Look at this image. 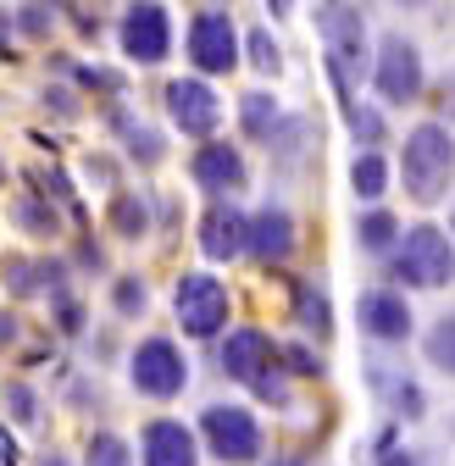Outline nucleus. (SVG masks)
I'll list each match as a JSON object with an SVG mask.
<instances>
[{
  "label": "nucleus",
  "instance_id": "obj_5",
  "mask_svg": "<svg viewBox=\"0 0 455 466\" xmlns=\"http://www.w3.org/2000/svg\"><path fill=\"white\" fill-rule=\"evenodd\" d=\"M200 439H206L211 461H222V466H256L267 450V433H261L250 405H206Z\"/></svg>",
  "mask_w": 455,
  "mask_h": 466
},
{
  "label": "nucleus",
  "instance_id": "obj_2",
  "mask_svg": "<svg viewBox=\"0 0 455 466\" xmlns=\"http://www.w3.org/2000/svg\"><path fill=\"white\" fill-rule=\"evenodd\" d=\"M400 178H406V195L417 206H439L455 184V134L450 123H417L400 145Z\"/></svg>",
  "mask_w": 455,
  "mask_h": 466
},
{
  "label": "nucleus",
  "instance_id": "obj_10",
  "mask_svg": "<svg viewBox=\"0 0 455 466\" xmlns=\"http://www.w3.org/2000/svg\"><path fill=\"white\" fill-rule=\"evenodd\" d=\"M356 322L372 344H406L417 333V317H411V300L400 295L394 283H378V289H361L356 295Z\"/></svg>",
  "mask_w": 455,
  "mask_h": 466
},
{
  "label": "nucleus",
  "instance_id": "obj_26",
  "mask_svg": "<svg viewBox=\"0 0 455 466\" xmlns=\"http://www.w3.org/2000/svg\"><path fill=\"white\" fill-rule=\"evenodd\" d=\"M422 356H428L444 378H455V311H444V317L422 333Z\"/></svg>",
  "mask_w": 455,
  "mask_h": 466
},
{
  "label": "nucleus",
  "instance_id": "obj_9",
  "mask_svg": "<svg viewBox=\"0 0 455 466\" xmlns=\"http://www.w3.org/2000/svg\"><path fill=\"white\" fill-rule=\"evenodd\" d=\"M117 45L134 67H161L167 56H173V17H167V6H156V0L128 6L123 23H117Z\"/></svg>",
  "mask_w": 455,
  "mask_h": 466
},
{
  "label": "nucleus",
  "instance_id": "obj_25",
  "mask_svg": "<svg viewBox=\"0 0 455 466\" xmlns=\"http://www.w3.org/2000/svg\"><path fill=\"white\" fill-rule=\"evenodd\" d=\"M372 383L389 394L394 417H406V422H422V417H428V394H422V383H411V378H389V372H372Z\"/></svg>",
  "mask_w": 455,
  "mask_h": 466
},
{
  "label": "nucleus",
  "instance_id": "obj_21",
  "mask_svg": "<svg viewBox=\"0 0 455 466\" xmlns=\"http://www.w3.org/2000/svg\"><path fill=\"white\" fill-rule=\"evenodd\" d=\"M400 239H406V228H400V217H394V211L372 206L367 217H356V250L361 256H394V250H400Z\"/></svg>",
  "mask_w": 455,
  "mask_h": 466
},
{
  "label": "nucleus",
  "instance_id": "obj_18",
  "mask_svg": "<svg viewBox=\"0 0 455 466\" xmlns=\"http://www.w3.org/2000/svg\"><path fill=\"white\" fill-rule=\"evenodd\" d=\"M62 272H67L62 261H45V256H12L6 261V283H12V295H23V300L28 295H50L56 300V295H62Z\"/></svg>",
  "mask_w": 455,
  "mask_h": 466
},
{
  "label": "nucleus",
  "instance_id": "obj_29",
  "mask_svg": "<svg viewBox=\"0 0 455 466\" xmlns=\"http://www.w3.org/2000/svg\"><path fill=\"white\" fill-rule=\"evenodd\" d=\"M245 62H250L256 73H267V78L283 67V50H278V39H272L267 28H250V34H245Z\"/></svg>",
  "mask_w": 455,
  "mask_h": 466
},
{
  "label": "nucleus",
  "instance_id": "obj_30",
  "mask_svg": "<svg viewBox=\"0 0 455 466\" xmlns=\"http://www.w3.org/2000/svg\"><path fill=\"white\" fill-rule=\"evenodd\" d=\"M56 17H62V6H17L12 12V28L23 39H50L56 34Z\"/></svg>",
  "mask_w": 455,
  "mask_h": 466
},
{
  "label": "nucleus",
  "instance_id": "obj_37",
  "mask_svg": "<svg viewBox=\"0 0 455 466\" xmlns=\"http://www.w3.org/2000/svg\"><path fill=\"white\" fill-rule=\"evenodd\" d=\"M78 267H106V256H100V245H95V239H84V245H78Z\"/></svg>",
  "mask_w": 455,
  "mask_h": 466
},
{
  "label": "nucleus",
  "instance_id": "obj_3",
  "mask_svg": "<svg viewBox=\"0 0 455 466\" xmlns=\"http://www.w3.org/2000/svg\"><path fill=\"white\" fill-rule=\"evenodd\" d=\"M389 278H394L400 295H406V289H444V283H455V245H450V233L439 222L406 228L400 250L389 256Z\"/></svg>",
  "mask_w": 455,
  "mask_h": 466
},
{
  "label": "nucleus",
  "instance_id": "obj_8",
  "mask_svg": "<svg viewBox=\"0 0 455 466\" xmlns=\"http://www.w3.org/2000/svg\"><path fill=\"white\" fill-rule=\"evenodd\" d=\"M128 383H134L145 400H178V394L189 389V361H184V350L167 339V333L139 339V350L128 356Z\"/></svg>",
  "mask_w": 455,
  "mask_h": 466
},
{
  "label": "nucleus",
  "instance_id": "obj_7",
  "mask_svg": "<svg viewBox=\"0 0 455 466\" xmlns=\"http://www.w3.org/2000/svg\"><path fill=\"white\" fill-rule=\"evenodd\" d=\"M372 89L383 95V106H411L428 89V67H422V50L406 34H383L372 50Z\"/></svg>",
  "mask_w": 455,
  "mask_h": 466
},
{
  "label": "nucleus",
  "instance_id": "obj_14",
  "mask_svg": "<svg viewBox=\"0 0 455 466\" xmlns=\"http://www.w3.org/2000/svg\"><path fill=\"white\" fill-rule=\"evenodd\" d=\"M222 372L239 383H261L267 372H278V344L261 328H234L222 333Z\"/></svg>",
  "mask_w": 455,
  "mask_h": 466
},
{
  "label": "nucleus",
  "instance_id": "obj_43",
  "mask_svg": "<svg viewBox=\"0 0 455 466\" xmlns=\"http://www.w3.org/2000/svg\"><path fill=\"white\" fill-rule=\"evenodd\" d=\"M39 466H67V461H62V455H45V461H39Z\"/></svg>",
  "mask_w": 455,
  "mask_h": 466
},
{
  "label": "nucleus",
  "instance_id": "obj_19",
  "mask_svg": "<svg viewBox=\"0 0 455 466\" xmlns=\"http://www.w3.org/2000/svg\"><path fill=\"white\" fill-rule=\"evenodd\" d=\"M106 222H111V233H117V239H128V245L150 239V195H145V189H117V195H111Z\"/></svg>",
  "mask_w": 455,
  "mask_h": 466
},
{
  "label": "nucleus",
  "instance_id": "obj_40",
  "mask_svg": "<svg viewBox=\"0 0 455 466\" xmlns=\"http://www.w3.org/2000/svg\"><path fill=\"white\" fill-rule=\"evenodd\" d=\"M383 466H417L411 450H383Z\"/></svg>",
  "mask_w": 455,
  "mask_h": 466
},
{
  "label": "nucleus",
  "instance_id": "obj_17",
  "mask_svg": "<svg viewBox=\"0 0 455 466\" xmlns=\"http://www.w3.org/2000/svg\"><path fill=\"white\" fill-rule=\"evenodd\" d=\"M111 134L123 139V156H128L134 167H145V172L167 161V139H161V128H150L145 116H134V111H123V106L111 111Z\"/></svg>",
  "mask_w": 455,
  "mask_h": 466
},
{
  "label": "nucleus",
  "instance_id": "obj_1",
  "mask_svg": "<svg viewBox=\"0 0 455 466\" xmlns=\"http://www.w3.org/2000/svg\"><path fill=\"white\" fill-rule=\"evenodd\" d=\"M317 34H322V62L339 106L361 100V84H372V50H378L367 39V17L356 6H317Z\"/></svg>",
  "mask_w": 455,
  "mask_h": 466
},
{
  "label": "nucleus",
  "instance_id": "obj_31",
  "mask_svg": "<svg viewBox=\"0 0 455 466\" xmlns=\"http://www.w3.org/2000/svg\"><path fill=\"white\" fill-rule=\"evenodd\" d=\"M12 217H17L28 233H39V239H45V233H62V217L50 211V200H34V195H28V200H17V206H12Z\"/></svg>",
  "mask_w": 455,
  "mask_h": 466
},
{
  "label": "nucleus",
  "instance_id": "obj_20",
  "mask_svg": "<svg viewBox=\"0 0 455 466\" xmlns=\"http://www.w3.org/2000/svg\"><path fill=\"white\" fill-rule=\"evenodd\" d=\"M295 322H300V333L317 339V344L333 339V300H328V289H317L311 278L295 283Z\"/></svg>",
  "mask_w": 455,
  "mask_h": 466
},
{
  "label": "nucleus",
  "instance_id": "obj_6",
  "mask_svg": "<svg viewBox=\"0 0 455 466\" xmlns=\"http://www.w3.org/2000/svg\"><path fill=\"white\" fill-rule=\"evenodd\" d=\"M173 311H178V328L189 339H222L228 317H234V295H228V283L211 278V272H184L178 289H173Z\"/></svg>",
  "mask_w": 455,
  "mask_h": 466
},
{
  "label": "nucleus",
  "instance_id": "obj_12",
  "mask_svg": "<svg viewBox=\"0 0 455 466\" xmlns=\"http://www.w3.org/2000/svg\"><path fill=\"white\" fill-rule=\"evenodd\" d=\"M167 116H173V128H184L189 139H211L217 123H222V100L206 78H173L167 84Z\"/></svg>",
  "mask_w": 455,
  "mask_h": 466
},
{
  "label": "nucleus",
  "instance_id": "obj_36",
  "mask_svg": "<svg viewBox=\"0 0 455 466\" xmlns=\"http://www.w3.org/2000/svg\"><path fill=\"white\" fill-rule=\"evenodd\" d=\"M250 389H256V400H272L278 411L289 405V383H283V367H278V372H267V378H261V383H250Z\"/></svg>",
  "mask_w": 455,
  "mask_h": 466
},
{
  "label": "nucleus",
  "instance_id": "obj_38",
  "mask_svg": "<svg viewBox=\"0 0 455 466\" xmlns=\"http://www.w3.org/2000/svg\"><path fill=\"white\" fill-rule=\"evenodd\" d=\"M12 34H17V28H12V17L0 12V56H12Z\"/></svg>",
  "mask_w": 455,
  "mask_h": 466
},
{
  "label": "nucleus",
  "instance_id": "obj_22",
  "mask_svg": "<svg viewBox=\"0 0 455 466\" xmlns=\"http://www.w3.org/2000/svg\"><path fill=\"white\" fill-rule=\"evenodd\" d=\"M345 128H350V139L361 145V156L389 145V116H383L372 100H350V106H345Z\"/></svg>",
  "mask_w": 455,
  "mask_h": 466
},
{
  "label": "nucleus",
  "instance_id": "obj_39",
  "mask_svg": "<svg viewBox=\"0 0 455 466\" xmlns=\"http://www.w3.org/2000/svg\"><path fill=\"white\" fill-rule=\"evenodd\" d=\"M17 339V317L12 311H0V344H12Z\"/></svg>",
  "mask_w": 455,
  "mask_h": 466
},
{
  "label": "nucleus",
  "instance_id": "obj_44",
  "mask_svg": "<svg viewBox=\"0 0 455 466\" xmlns=\"http://www.w3.org/2000/svg\"><path fill=\"white\" fill-rule=\"evenodd\" d=\"M450 245H455V206H450Z\"/></svg>",
  "mask_w": 455,
  "mask_h": 466
},
{
  "label": "nucleus",
  "instance_id": "obj_41",
  "mask_svg": "<svg viewBox=\"0 0 455 466\" xmlns=\"http://www.w3.org/2000/svg\"><path fill=\"white\" fill-rule=\"evenodd\" d=\"M444 111H450V123H455V73L444 78Z\"/></svg>",
  "mask_w": 455,
  "mask_h": 466
},
{
  "label": "nucleus",
  "instance_id": "obj_16",
  "mask_svg": "<svg viewBox=\"0 0 455 466\" xmlns=\"http://www.w3.org/2000/svg\"><path fill=\"white\" fill-rule=\"evenodd\" d=\"M295 245H300V228H295L289 206H261L250 217V250L245 256H256L261 267H283L295 256Z\"/></svg>",
  "mask_w": 455,
  "mask_h": 466
},
{
  "label": "nucleus",
  "instance_id": "obj_4",
  "mask_svg": "<svg viewBox=\"0 0 455 466\" xmlns=\"http://www.w3.org/2000/svg\"><path fill=\"white\" fill-rule=\"evenodd\" d=\"M184 56H189L195 78H217V73H234L245 62V39L222 6H200L184 28Z\"/></svg>",
  "mask_w": 455,
  "mask_h": 466
},
{
  "label": "nucleus",
  "instance_id": "obj_13",
  "mask_svg": "<svg viewBox=\"0 0 455 466\" xmlns=\"http://www.w3.org/2000/svg\"><path fill=\"white\" fill-rule=\"evenodd\" d=\"M195 245H200L206 261H234V256H245L250 250V217L234 200H211V211L200 217Z\"/></svg>",
  "mask_w": 455,
  "mask_h": 466
},
{
  "label": "nucleus",
  "instance_id": "obj_27",
  "mask_svg": "<svg viewBox=\"0 0 455 466\" xmlns=\"http://www.w3.org/2000/svg\"><path fill=\"white\" fill-rule=\"evenodd\" d=\"M111 306H117V317H145L150 311V283L139 272H123L111 283Z\"/></svg>",
  "mask_w": 455,
  "mask_h": 466
},
{
  "label": "nucleus",
  "instance_id": "obj_42",
  "mask_svg": "<svg viewBox=\"0 0 455 466\" xmlns=\"http://www.w3.org/2000/svg\"><path fill=\"white\" fill-rule=\"evenodd\" d=\"M0 466H12V439H0Z\"/></svg>",
  "mask_w": 455,
  "mask_h": 466
},
{
  "label": "nucleus",
  "instance_id": "obj_33",
  "mask_svg": "<svg viewBox=\"0 0 455 466\" xmlns=\"http://www.w3.org/2000/svg\"><path fill=\"white\" fill-rule=\"evenodd\" d=\"M6 411L12 422H39V394L28 383H6Z\"/></svg>",
  "mask_w": 455,
  "mask_h": 466
},
{
  "label": "nucleus",
  "instance_id": "obj_34",
  "mask_svg": "<svg viewBox=\"0 0 455 466\" xmlns=\"http://www.w3.org/2000/svg\"><path fill=\"white\" fill-rule=\"evenodd\" d=\"M73 78L95 95H123V73H111V67H73Z\"/></svg>",
  "mask_w": 455,
  "mask_h": 466
},
{
  "label": "nucleus",
  "instance_id": "obj_11",
  "mask_svg": "<svg viewBox=\"0 0 455 466\" xmlns=\"http://www.w3.org/2000/svg\"><path fill=\"white\" fill-rule=\"evenodd\" d=\"M189 178L211 195V200H234L245 184H250V161L239 145H228V139H206L195 156H189Z\"/></svg>",
  "mask_w": 455,
  "mask_h": 466
},
{
  "label": "nucleus",
  "instance_id": "obj_24",
  "mask_svg": "<svg viewBox=\"0 0 455 466\" xmlns=\"http://www.w3.org/2000/svg\"><path fill=\"white\" fill-rule=\"evenodd\" d=\"M350 189H356V200H383L389 195V161H383V150H356V161H350Z\"/></svg>",
  "mask_w": 455,
  "mask_h": 466
},
{
  "label": "nucleus",
  "instance_id": "obj_32",
  "mask_svg": "<svg viewBox=\"0 0 455 466\" xmlns=\"http://www.w3.org/2000/svg\"><path fill=\"white\" fill-rule=\"evenodd\" d=\"M278 361H283V372H295V378H322L328 372V361L317 356L311 344H278Z\"/></svg>",
  "mask_w": 455,
  "mask_h": 466
},
{
  "label": "nucleus",
  "instance_id": "obj_23",
  "mask_svg": "<svg viewBox=\"0 0 455 466\" xmlns=\"http://www.w3.org/2000/svg\"><path fill=\"white\" fill-rule=\"evenodd\" d=\"M278 123H283V111H278V100L267 89L239 95V128H245V139H272Z\"/></svg>",
  "mask_w": 455,
  "mask_h": 466
},
{
  "label": "nucleus",
  "instance_id": "obj_45",
  "mask_svg": "<svg viewBox=\"0 0 455 466\" xmlns=\"http://www.w3.org/2000/svg\"><path fill=\"white\" fill-rule=\"evenodd\" d=\"M278 466H300V461H278Z\"/></svg>",
  "mask_w": 455,
  "mask_h": 466
},
{
  "label": "nucleus",
  "instance_id": "obj_35",
  "mask_svg": "<svg viewBox=\"0 0 455 466\" xmlns=\"http://www.w3.org/2000/svg\"><path fill=\"white\" fill-rule=\"evenodd\" d=\"M50 306H56V328H62L67 339H73V333H84V306H78L73 295H56Z\"/></svg>",
  "mask_w": 455,
  "mask_h": 466
},
{
  "label": "nucleus",
  "instance_id": "obj_15",
  "mask_svg": "<svg viewBox=\"0 0 455 466\" xmlns=\"http://www.w3.org/2000/svg\"><path fill=\"white\" fill-rule=\"evenodd\" d=\"M139 466H200L195 428H184L173 417H150L139 433Z\"/></svg>",
  "mask_w": 455,
  "mask_h": 466
},
{
  "label": "nucleus",
  "instance_id": "obj_28",
  "mask_svg": "<svg viewBox=\"0 0 455 466\" xmlns=\"http://www.w3.org/2000/svg\"><path fill=\"white\" fill-rule=\"evenodd\" d=\"M84 466H139V461H134L128 439H117V433H95L89 450H84Z\"/></svg>",
  "mask_w": 455,
  "mask_h": 466
}]
</instances>
